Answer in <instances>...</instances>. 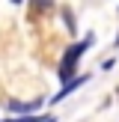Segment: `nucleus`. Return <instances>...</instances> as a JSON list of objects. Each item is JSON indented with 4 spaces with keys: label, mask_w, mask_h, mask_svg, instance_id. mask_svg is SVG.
I'll return each mask as SVG.
<instances>
[{
    "label": "nucleus",
    "mask_w": 119,
    "mask_h": 122,
    "mask_svg": "<svg viewBox=\"0 0 119 122\" xmlns=\"http://www.w3.org/2000/svg\"><path fill=\"white\" fill-rule=\"evenodd\" d=\"M12 3H21V0H12Z\"/></svg>",
    "instance_id": "423d86ee"
},
{
    "label": "nucleus",
    "mask_w": 119,
    "mask_h": 122,
    "mask_svg": "<svg viewBox=\"0 0 119 122\" xmlns=\"http://www.w3.org/2000/svg\"><path fill=\"white\" fill-rule=\"evenodd\" d=\"M92 42H95V36H92V33H86V36H83V42H74V45H69V48H65L63 60H60V66H57V75H60V81H63V83L74 77L77 60H80L83 54L92 48Z\"/></svg>",
    "instance_id": "f257e3e1"
},
{
    "label": "nucleus",
    "mask_w": 119,
    "mask_h": 122,
    "mask_svg": "<svg viewBox=\"0 0 119 122\" xmlns=\"http://www.w3.org/2000/svg\"><path fill=\"white\" fill-rule=\"evenodd\" d=\"M39 113H27V116H18V119H0V122H36Z\"/></svg>",
    "instance_id": "20e7f679"
},
{
    "label": "nucleus",
    "mask_w": 119,
    "mask_h": 122,
    "mask_svg": "<svg viewBox=\"0 0 119 122\" xmlns=\"http://www.w3.org/2000/svg\"><path fill=\"white\" fill-rule=\"evenodd\" d=\"M42 122H54V116H45V119H42Z\"/></svg>",
    "instance_id": "39448f33"
},
{
    "label": "nucleus",
    "mask_w": 119,
    "mask_h": 122,
    "mask_svg": "<svg viewBox=\"0 0 119 122\" xmlns=\"http://www.w3.org/2000/svg\"><path fill=\"white\" fill-rule=\"evenodd\" d=\"M39 107H42L39 98H36V101H15V98H12V101H9V110H12V113H36Z\"/></svg>",
    "instance_id": "7ed1b4c3"
},
{
    "label": "nucleus",
    "mask_w": 119,
    "mask_h": 122,
    "mask_svg": "<svg viewBox=\"0 0 119 122\" xmlns=\"http://www.w3.org/2000/svg\"><path fill=\"white\" fill-rule=\"evenodd\" d=\"M83 83H89V75H74V77H71V81H65V83H63V89H60V92L54 95L51 101H54V104H60V101H63V98H69V95L74 92L77 86H83Z\"/></svg>",
    "instance_id": "f03ea898"
}]
</instances>
